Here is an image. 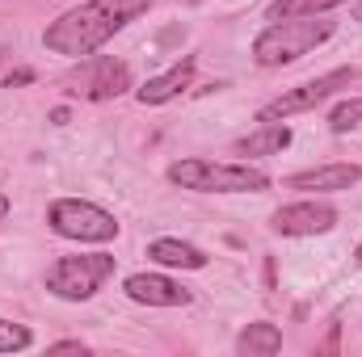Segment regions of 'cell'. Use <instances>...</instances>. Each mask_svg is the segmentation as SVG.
Here are the masks:
<instances>
[{
	"mask_svg": "<svg viewBox=\"0 0 362 357\" xmlns=\"http://www.w3.org/2000/svg\"><path fill=\"white\" fill-rule=\"evenodd\" d=\"M152 4L156 0H85L81 8H68L59 21L47 25L42 47L68 59H89L97 47H105L118 30H127Z\"/></svg>",
	"mask_w": 362,
	"mask_h": 357,
	"instance_id": "6da1fadb",
	"label": "cell"
},
{
	"mask_svg": "<svg viewBox=\"0 0 362 357\" xmlns=\"http://www.w3.org/2000/svg\"><path fill=\"white\" fill-rule=\"evenodd\" d=\"M337 21H325V17H286V21H270L257 38H253V59L262 68H282V63H295L303 59L308 51L325 47L333 38Z\"/></svg>",
	"mask_w": 362,
	"mask_h": 357,
	"instance_id": "7a4b0ae2",
	"label": "cell"
},
{
	"mask_svg": "<svg viewBox=\"0 0 362 357\" xmlns=\"http://www.w3.org/2000/svg\"><path fill=\"white\" fill-rule=\"evenodd\" d=\"M169 181L198 193H262L270 189V177L249 164H215V160H177L169 169Z\"/></svg>",
	"mask_w": 362,
	"mask_h": 357,
	"instance_id": "3957f363",
	"label": "cell"
},
{
	"mask_svg": "<svg viewBox=\"0 0 362 357\" xmlns=\"http://www.w3.org/2000/svg\"><path fill=\"white\" fill-rule=\"evenodd\" d=\"M47 223H51L55 236H64V240H81V244H105V240L118 236L114 214L101 210L97 202H85V198H59V202H51Z\"/></svg>",
	"mask_w": 362,
	"mask_h": 357,
	"instance_id": "277c9868",
	"label": "cell"
},
{
	"mask_svg": "<svg viewBox=\"0 0 362 357\" xmlns=\"http://www.w3.org/2000/svg\"><path fill=\"white\" fill-rule=\"evenodd\" d=\"M114 273V257L110 253H89V257H59L47 269V290L55 298L68 303H85L101 290V282Z\"/></svg>",
	"mask_w": 362,
	"mask_h": 357,
	"instance_id": "5b68a950",
	"label": "cell"
},
{
	"mask_svg": "<svg viewBox=\"0 0 362 357\" xmlns=\"http://www.w3.org/2000/svg\"><path fill=\"white\" fill-rule=\"evenodd\" d=\"M354 76H358L354 68L325 72V76H316V80H308V85H299V89H291V92H282V97H274L270 105H262V109H257V122H278V118H291V114L316 109L320 101H329L337 89H346Z\"/></svg>",
	"mask_w": 362,
	"mask_h": 357,
	"instance_id": "8992f818",
	"label": "cell"
},
{
	"mask_svg": "<svg viewBox=\"0 0 362 357\" xmlns=\"http://www.w3.org/2000/svg\"><path fill=\"white\" fill-rule=\"evenodd\" d=\"M68 89L76 97H85V101H110V97L131 89V68L110 59V55H97V59H85L68 76Z\"/></svg>",
	"mask_w": 362,
	"mask_h": 357,
	"instance_id": "52a82bcc",
	"label": "cell"
},
{
	"mask_svg": "<svg viewBox=\"0 0 362 357\" xmlns=\"http://www.w3.org/2000/svg\"><path fill=\"white\" fill-rule=\"evenodd\" d=\"M270 227L278 236H325L337 227V210L329 202H291L274 210Z\"/></svg>",
	"mask_w": 362,
	"mask_h": 357,
	"instance_id": "ba28073f",
	"label": "cell"
},
{
	"mask_svg": "<svg viewBox=\"0 0 362 357\" xmlns=\"http://www.w3.org/2000/svg\"><path fill=\"white\" fill-rule=\"evenodd\" d=\"M127 298H135L144 307H185L189 290L173 277H165V273H131L127 277Z\"/></svg>",
	"mask_w": 362,
	"mask_h": 357,
	"instance_id": "9c48e42d",
	"label": "cell"
},
{
	"mask_svg": "<svg viewBox=\"0 0 362 357\" xmlns=\"http://www.w3.org/2000/svg\"><path fill=\"white\" fill-rule=\"evenodd\" d=\"M362 181L358 164H320V169H308V173H295V177L282 181V189H303V193H337V189H350Z\"/></svg>",
	"mask_w": 362,
	"mask_h": 357,
	"instance_id": "30bf717a",
	"label": "cell"
},
{
	"mask_svg": "<svg viewBox=\"0 0 362 357\" xmlns=\"http://www.w3.org/2000/svg\"><path fill=\"white\" fill-rule=\"evenodd\" d=\"M189 80H194V59H181L177 68H169L165 76H152L135 97L144 105H165V101H173V97H181V92L189 89Z\"/></svg>",
	"mask_w": 362,
	"mask_h": 357,
	"instance_id": "8fae6325",
	"label": "cell"
},
{
	"mask_svg": "<svg viewBox=\"0 0 362 357\" xmlns=\"http://www.w3.org/2000/svg\"><path fill=\"white\" fill-rule=\"evenodd\" d=\"M148 257H152L156 265H169V269H202L206 265V253H202V248H194V244H185V240H173V236L152 240V244H148Z\"/></svg>",
	"mask_w": 362,
	"mask_h": 357,
	"instance_id": "7c38bea8",
	"label": "cell"
},
{
	"mask_svg": "<svg viewBox=\"0 0 362 357\" xmlns=\"http://www.w3.org/2000/svg\"><path fill=\"white\" fill-rule=\"evenodd\" d=\"M291 147V126H278V122H262L253 135H245L236 143L240 156H278Z\"/></svg>",
	"mask_w": 362,
	"mask_h": 357,
	"instance_id": "4fadbf2b",
	"label": "cell"
},
{
	"mask_svg": "<svg viewBox=\"0 0 362 357\" xmlns=\"http://www.w3.org/2000/svg\"><path fill=\"white\" fill-rule=\"evenodd\" d=\"M278 349H282V332L274 324H249L236 337V353H245V357H274Z\"/></svg>",
	"mask_w": 362,
	"mask_h": 357,
	"instance_id": "5bb4252c",
	"label": "cell"
},
{
	"mask_svg": "<svg viewBox=\"0 0 362 357\" xmlns=\"http://www.w3.org/2000/svg\"><path fill=\"white\" fill-rule=\"evenodd\" d=\"M346 0H274L266 8V21H286V17H320Z\"/></svg>",
	"mask_w": 362,
	"mask_h": 357,
	"instance_id": "9a60e30c",
	"label": "cell"
},
{
	"mask_svg": "<svg viewBox=\"0 0 362 357\" xmlns=\"http://www.w3.org/2000/svg\"><path fill=\"white\" fill-rule=\"evenodd\" d=\"M34 345V332L25 324H13V320H0V353H21Z\"/></svg>",
	"mask_w": 362,
	"mask_h": 357,
	"instance_id": "2e32d148",
	"label": "cell"
},
{
	"mask_svg": "<svg viewBox=\"0 0 362 357\" xmlns=\"http://www.w3.org/2000/svg\"><path fill=\"white\" fill-rule=\"evenodd\" d=\"M358 122H362V97H354V101H341V105L333 109V118H329L333 135H346V131H354Z\"/></svg>",
	"mask_w": 362,
	"mask_h": 357,
	"instance_id": "e0dca14e",
	"label": "cell"
},
{
	"mask_svg": "<svg viewBox=\"0 0 362 357\" xmlns=\"http://www.w3.org/2000/svg\"><path fill=\"white\" fill-rule=\"evenodd\" d=\"M51 353H85V345L81 341H59V345H51Z\"/></svg>",
	"mask_w": 362,
	"mask_h": 357,
	"instance_id": "ac0fdd59",
	"label": "cell"
},
{
	"mask_svg": "<svg viewBox=\"0 0 362 357\" xmlns=\"http://www.w3.org/2000/svg\"><path fill=\"white\" fill-rule=\"evenodd\" d=\"M4 214H8V198L0 193V219H4Z\"/></svg>",
	"mask_w": 362,
	"mask_h": 357,
	"instance_id": "d6986e66",
	"label": "cell"
},
{
	"mask_svg": "<svg viewBox=\"0 0 362 357\" xmlns=\"http://www.w3.org/2000/svg\"><path fill=\"white\" fill-rule=\"evenodd\" d=\"M358 261H362V244H358Z\"/></svg>",
	"mask_w": 362,
	"mask_h": 357,
	"instance_id": "ffe728a7",
	"label": "cell"
},
{
	"mask_svg": "<svg viewBox=\"0 0 362 357\" xmlns=\"http://www.w3.org/2000/svg\"><path fill=\"white\" fill-rule=\"evenodd\" d=\"M358 17H362V0H358Z\"/></svg>",
	"mask_w": 362,
	"mask_h": 357,
	"instance_id": "44dd1931",
	"label": "cell"
}]
</instances>
